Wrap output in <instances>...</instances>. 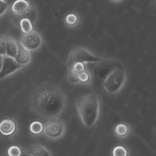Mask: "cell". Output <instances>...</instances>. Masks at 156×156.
<instances>
[{"mask_svg":"<svg viewBox=\"0 0 156 156\" xmlns=\"http://www.w3.org/2000/svg\"><path fill=\"white\" fill-rule=\"evenodd\" d=\"M31 107L43 118L53 119L64 112L66 98L61 89L52 84H44L37 88L31 97Z\"/></svg>","mask_w":156,"mask_h":156,"instance_id":"1","label":"cell"},{"mask_svg":"<svg viewBox=\"0 0 156 156\" xmlns=\"http://www.w3.org/2000/svg\"><path fill=\"white\" fill-rule=\"evenodd\" d=\"M85 64L86 71L90 76L89 82L97 88L102 86L105 79L115 69L123 66L119 61L109 58Z\"/></svg>","mask_w":156,"mask_h":156,"instance_id":"2","label":"cell"},{"mask_svg":"<svg viewBox=\"0 0 156 156\" xmlns=\"http://www.w3.org/2000/svg\"><path fill=\"white\" fill-rule=\"evenodd\" d=\"M77 106L83 124L88 127L93 126L99 117V103L97 95L92 94L79 97Z\"/></svg>","mask_w":156,"mask_h":156,"instance_id":"3","label":"cell"},{"mask_svg":"<svg viewBox=\"0 0 156 156\" xmlns=\"http://www.w3.org/2000/svg\"><path fill=\"white\" fill-rule=\"evenodd\" d=\"M126 80L123 66L115 69L104 80L102 86L111 94L116 93L122 88Z\"/></svg>","mask_w":156,"mask_h":156,"instance_id":"4","label":"cell"},{"mask_svg":"<svg viewBox=\"0 0 156 156\" xmlns=\"http://www.w3.org/2000/svg\"><path fill=\"white\" fill-rule=\"evenodd\" d=\"M66 132L64 122L57 118L51 119L44 126L45 135L50 139L57 140L62 137Z\"/></svg>","mask_w":156,"mask_h":156,"instance_id":"5","label":"cell"},{"mask_svg":"<svg viewBox=\"0 0 156 156\" xmlns=\"http://www.w3.org/2000/svg\"><path fill=\"white\" fill-rule=\"evenodd\" d=\"M102 58L93 55L83 48H76L72 50L69 57L68 66L78 62L86 63L98 62Z\"/></svg>","mask_w":156,"mask_h":156,"instance_id":"6","label":"cell"},{"mask_svg":"<svg viewBox=\"0 0 156 156\" xmlns=\"http://www.w3.org/2000/svg\"><path fill=\"white\" fill-rule=\"evenodd\" d=\"M41 36L36 31H32L27 34H23L20 44L28 51H33L38 49L42 44Z\"/></svg>","mask_w":156,"mask_h":156,"instance_id":"7","label":"cell"},{"mask_svg":"<svg viewBox=\"0 0 156 156\" xmlns=\"http://www.w3.org/2000/svg\"><path fill=\"white\" fill-rule=\"evenodd\" d=\"M23 67L17 64L14 58L6 55L4 56L2 66L0 71V79L13 74Z\"/></svg>","mask_w":156,"mask_h":156,"instance_id":"8","label":"cell"},{"mask_svg":"<svg viewBox=\"0 0 156 156\" xmlns=\"http://www.w3.org/2000/svg\"><path fill=\"white\" fill-rule=\"evenodd\" d=\"M16 122L12 119H5L0 122V133L5 136H10L16 130Z\"/></svg>","mask_w":156,"mask_h":156,"instance_id":"9","label":"cell"},{"mask_svg":"<svg viewBox=\"0 0 156 156\" xmlns=\"http://www.w3.org/2000/svg\"><path fill=\"white\" fill-rule=\"evenodd\" d=\"M17 53L14 58L16 63L23 66H24L30 61V55L28 50H27L22 45L17 43Z\"/></svg>","mask_w":156,"mask_h":156,"instance_id":"10","label":"cell"},{"mask_svg":"<svg viewBox=\"0 0 156 156\" xmlns=\"http://www.w3.org/2000/svg\"><path fill=\"white\" fill-rule=\"evenodd\" d=\"M6 39V55L15 58L17 53V43L11 37L5 36Z\"/></svg>","mask_w":156,"mask_h":156,"instance_id":"11","label":"cell"},{"mask_svg":"<svg viewBox=\"0 0 156 156\" xmlns=\"http://www.w3.org/2000/svg\"><path fill=\"white\" fill-rule=\"evenodd\" d=\"M18 27L24 34H29L34 30V23L27 17H23L20 19Z\"/></svg>","mask_w":156,"mask_h":156,"instance_id":"12","label":"cell"},{"mask_svg":"<svg viewBox=\"0 0 156 156\" xmlns=\"http://www.w3.org/2000/svg\"><path fill=\"white\" fill-rule=\"evenodd\" d=\"M28 153L32 156H51L49 151L40 145H34L28 148Z\"/></svg>","mask_w":156,"mask_h":156,"instance_id":"13","label":"cell"},{"mask_svg":"<svg viewBox=\"0 0 156 156\" xmlns=\"http://www.w3.org/2000/svg\"><path fill=\"white\" fill-rule=\"evenodd\" d=\"M114 133L119 138L126 137L130 132L129 126L126 124L120 123L117 125L114 130Z\"/></svg>","mask_w":156,"mask_h":156,"instance_id":"14","label":"cell"},{"mask_svg":"<svg viewBox=\"0 0 156 156\" xmlns=\"http://www.w3.org/2000/svg\"><path fill=\"white\" fill-rule=\"evenodd\" d=\"M112 156H129L128 148L123 145H118L113 149Z\"/></svg>","mask_w":156,"mask_h":156,"instance_id":"15","label":"cell"},{"mask_svg":"<svg viewBox=\"0 0 156 156\" xmlns=\"http://www.w3.org/2000/svg\"><path fill=\"white\" fill-rule=\"evenodd\" d=\"M44 126L41 122L35 121L30 126V131L35 135H39L44 132Z\"/></svg>","mask_w":156,"mask_h":156,"instance_id":"16","label":"cell"},{"mask_svg":"<svg viewBox=\"0 0 156 156\" xmlns=\"http://www.w3.org/2000/svg\"><path fill=\"white\" fill-rule=\"evenodd\" d=\"M78 22V17L75 14L70 13L66 17V23L70 26H73L77 24Z\"/></svg>","mask_w":156,"mask_h":156,"instance_id":"17","label":"cell"},{"mask_svg":"<svg viewBox=\"0 0 156 156\" xmlns=\"http://www.w3.org/2000/svg\"><path fill=\"white\" fill-rule=\"evenodd\" d=\"M8 156H21L22 151L19 147L17 146H12L7 150Z\"/></svg>","mask_w":156,"mask_h":156,"instance_id":"18","label":"cell"},{"mask_svg":"<svg viewBox=\"0 0 156 156\" xmlns=\"http://www.w3.org/2000/svg\"><path fill=\"white\" fill-rule=\"evenodd\" d=\"M69 78L71 82L73 83H77L79 82L78 79V74L77 73L75 70L73 69L71 66H68Z\"/></svg>","mask_w":156,"mask_h":156,"instance_id":"19","label":"cell"},{"mask_svg":"<svg viewBox=\"0 0 156 156\" xmlns=\"http://www.w3.org/2000/svg\"><path fill=\"white\" fill-rule=\"evenodd\" d=\"M0 55H6V39L5 36H0Z\"/></svg>","mask_w":156,"mask_h":156,"instance_id":"20","label":"cell"},{"mask_svg":"<svg viewBox=\"0 0 156 156\" xmlns=\"http://www.w3.org/2000/svg\"><path fill=\"white\" fill-rule=\"evenodd\" d=\"M78 79L79 81V82L85 83L89 82L90 76L88 72L85 70L79 73L78 75Z\"/></svg>","mask_w":156,"mask_h":156,"instance_id":"21","label":"cell"},{"mask_svg":"<svg viewBox=\"0 0 156 156\" xmlns=\"http://www.w3.org/2000/svg\"><path fill=\"white\" fill-rule=\"evenodd\" d=\"M68 66L72 67L73 69L78 74L86 70L84 63H80V62L75 63L74 65Z\"/></svg>","mask_w":156,"mask_h":156,"instance_id":"22","label":"cell"},{"mask_svg":"<svg viewBox=\"0 0 156 156\" xmlns=\"http://www.w3.org/2000/svg\"><path fill=\"white\" fill-rule=\"evenodd\" d=\"M8 7V2L3 0H0V16L5 13Z\"/></svg>","mask_w":156,"mask_h":156,"instance_id":"23","label":"cell"},{"mask_svg":"<svg viewBox=\"0 0 156 156\" xmlns=\"http://www.w3.org/2000/svg\"><path fill=\"white\" fill-rule=\"evenodd\" d=\"M3 59V56L0 55V71H1L2 66Z\"/></svg>","mask_w":156,"mask_h":156,"instance_id":"24","label":"cell"},{"mask_svg":"<svg viewBox=\"0 0 156 156\" xmlns=\"http://www.w3.org/2000/svg\"><path fill=\"white\" fill-rule=\"evenodd\" d=\"M111 1H113L114 2H120L121 0H111Z\"/></svg>","mask_w":156,"mask_h":156,"instance_id":"25","label":"cell"},{"mask_svg":"<svg viewBox=\"0 0 156 156\" xmlns=\"http://www.w3.org/2000/svg\"><path fill=\"white\" fill-rule=\"evenodd\" d=\"M3 1H6V2H8V0H3Z\"/></svg>","mask_w":156,"mask_h":156,"instance_id":"26","label":"cell"}]
</instances>
